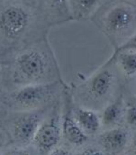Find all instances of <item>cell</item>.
Masks as SVG:
<instances>
[{
	"mask_svg": "<svg viewBox=\"0 0 136 155\" xmlns=\"http://www.w3.org/2000/svg\"><path fill=\"white\" fill-rule=\"evenodd\" d=\"M50 29L37 6L31 3L9 0L0 9V35L15 51L48 36Z\"/></svg>",
	"mask_w": 136,
	"mask_h": 155,
	"instance_id": "obj_1",
	"label": "cell"
},
{
	"mask_svg": "<svg viewBox=\"0 0 136 155\" xmlns=\"http://www.w3.org/2000/svg\"><path fill=\"white\" fill-rule=\"evenodd\" d=\"M11 76L18 87L61 81L48 36L16 51Z\"/></svg>",
	"mask_w": 136,
	"mask_h": 155,
	"instance_id": "obj_2",
	"label": "cell"
},
{
	"mask_svg": "<svg viewBox=\"0 0 136 155\" xmlns=\"http://www.w3.org/2000/svg\"><path fill=\"white\" fill-rule=\"evenodd\" d=\"M115 50L131 41L136 23V9L124 0H110L90 19Z\"/></svg>",
	"mask_w": 136,
	"mask_h": 155,
	"instance_id": "obj_3",
	"label": "cell"
},
{
	"mask_svg": "<svg viewBox=\"0 0 136 155\" xmlns=\"http://www.w3.org/2000/svg\"><path fill=\"white\" fill-rule=\"evenodd\" d=\"M62 81L18 87L8 96L10 104L22 109H33L51 102L62 92Z\"/></svg>",
	"mask_w": 136,
	"mask_h": 155,
	"instance_id": "obj_4",
	"label": "cell"
},
{
	"mask_svg": "<svg viewBox=\"0 0 136 155\" xmlns=\"http://www.w3.org/2000/svg\"><path fill=\"white\" fill-rule=\"evenodd\" d=\"M115 61L112 56L109 61L78 87V93L94 101L104 100L113 93L117 84Z\"/></svg>",
	"mask_w": 136,
	"mask_h": 155,
	"instance_id": "obj_5",
	"label": "cell"
},
{
	"mask_svg": "<svg viewBox=\"0 0 136 155\" xmlns=\"http://www.w3.org/2000/svg\"><path fill=\"white\" fill-rule=\"evenodd\" d=\"M36 3L50 28L73 20L70 0H36Z\"/></svg>",
	"mask_w": 136,
	"mask_h": 155,
	"instance_id": "obj_6",
	"label": "cell"
},
{
	"mask_svg": "<svg viewBox=\"0 0 136 155\" xmlns=\"http://www.w3.org/2000/svg\"><path fill=\"white\" fill-rule=\"evenodd\" d=\"M59 117H53L41 123L33 138V143L40 152H50L59 143L61 127Z\"/></svg>",
	"mask_w": 136,
	"mask_h": 155,
	"instance_id": "obj_7",
	"label": "cell"
},
{
	"mask_svg": "<svg viewBox=\"0 0 136 155\" xmlns=\"http://www.w3.org/2000/svg\"><path fill=\"white\" fill-rule=\"evenodd\" d=\"M40 115L37 113H27L13 121L11 127V136L19 144H29L40 125Z\"/></svg>",
	"mask_w": 136,
	"mask_h": 155,
	"instance_id": "obj_8",
	"label": "cell"
},
{
	"mask_svg": "<svg viewBox=\"0 0 136 155\" xmlns=\"http://www.w3.org/2000/svg\"><path fill=\"white\" fill-rule=\"evenodd\" d=\"M110 0H70L73 19L75 21L90 19L98 10Z\"/></svg>",
	"mask_w": 136,
	"mask_h": 155,
	"instance_id": "obj_9",
	"label": "cell"
},
{
	"mask_svg": "<svg viewBox=\"0 0 136 155\" xmlns=\"http://www.w3.org/2000/svg\"><path fill=\"white\" fill-rule=\"evenodd\" d=\"M127 131L121 128H114L102 133L99 137L100 143L107 152L115 153L121 150L128 142Z\"/></svg>",
	"mask_w": 136,
	"mask_h": 155,
	"instance_id": "obj_10",
	"label": "cell"
},
{
	"mask_svg": "<svg viewBox=\"0 0 136 155\" xmlns=\"http://www.w3.org/2000/svg\"><path fill=\"white\" fill-rule=\"evenodd\" d=\"M117 68L127 77L136 75V51L129 47L115 50L114 55Z\"/></svg>",
	"mask_w": 136,
	"mask_h": 155,
	"instance_id": "obj_11",
	"label": "cell"
},
{
	"mask_svg": "<svg viewBox=\"0 0 136 155\" xmlns=\"http://www.w3.org/2000/svg\"><path fill=\"white\" fill-rule=\"evenodd\" d=\"M62 130L64 138L74 145L81 146L88 141L86 133L69 115H66L63 118Z\"/></svg>",
	"mask_w": 136,
	"mask_h": 155,
	"instance_id": "obj_12",
	"label": "cell"
},
{
	"mask_svg": "<svg viewBox=\"0 0 136 155\" xmlns=\"http://www.w3.org/2000/svg\"><path fill=\"white\" fill-rule=\"evenodd\" d=\"M74 119L86 133H96L100 127V120L98 114L86 108H78L74 111Z\"/></svg>",
	"mask_w": 136,
	"mask_h": 155,
	"instance_id": "obj_13",
	"label": "cell"
},
{
	"mask_svg": "<svg viewBox=\"0 0 136 155\" xmlns=\"http://www.w3.org/2000/svg\"><path fill=\"white\" fill-rule=\"evenodd\" d=\"M122 109L119 100L108 105L103 112L102 123L104 125L111 126L118 123L121 117Z\"/></svg>",
	"mask_w": 136,
	"mask_h": 155,
	"instance_id": "obj_14",
	"label": "cell"
},
{
	"mask_svg": "<svg viewBox=\"0 0 136 155\" xmlns=\"http://www.w3.org/2000/svg\"><path fill=\"white\" fill-rule=\"evenodd\" d=\"M126 121L130 125L136 127V106L131 107L127 110Z\"/></svg>",
	"mask_w": 136,
	"mask_h": 155,
	"instance_id": "obj_15",
	"label": "cell"
},
{
	"mask_svg": "<svg viewBox=\"0 0 136 155\" xmlns=\"http://www.w3.org/2000/svg\"><path fill=\"white\" fill-rule=\"evenodd\" d=\"M78 155H105L102 151L93 147L86 148Z\"/></svg>",
	"mask_w": 136,
	"mask_h": 155,
	"instance_id": "obj_16",
	"label": "cell"
},
{
	"mask_svg": "<svg viewBox=\"0 0 136 155\" xmlns=\"http://www.w3.org/2000/svg\"><path fill=\"white\" fill-rule=\"evenodd\" d=\"M48 155H72L70 151L63 147H55L50 150Z\"/></svg>",
	"mask_w": 136,
	"mask_h": 155,
	"instance_id": "obj_17",
	"label": "cell"
},
{
	"mask_svg": "<svg viewBox=\"0 0 136 155\" xmlns=\"http://www.w3.org/2000/svg\"><path fill=\"white\" fill-rule=\"evenodd\" d=\"M1 155H30V154L23 149H13L2 153Z\"/></svg>",
	"mask_w": 136,
	"mask_h": 155,
	"instance_id": "obj_18",
	"label": "cell"
},
{
	"mask_svg": "<svg viewBox=\"0 0 136 155\" xmlns=\"http://www.w3.org/2000/svg\"><path fill=\"white\" fill-rule=\"evenodd\" d=\"M17 1H21V2H23L29 3H31V4H33L34 5L37 6L36 0H17Z\"/></svg>",
	"mask_w": 136,
	"mask_h": 155,
	"instance_id": "obj_19",
	"label": "cell"
},
{
	"mask_svg": "<svg viewBox=\"0 0 136 155\" xmlns=\"http://www.w3.org/2000/svg\"><path fill=\"white\" fill-rule=\"evenodd\" d=\"M3 147V141L2 139V137L0 135V155L2 154V149Z\"/></svg>",
	"mask_w": 136,
	"mask_h": 155,
	"instance_id": "obj_20",
	"label": "cell"
},
{
	"mask_svg": "<svg viewBox=\"0 0 136 155\" xmlns=\"http://www.w3.org/2000/svg\"><path fill=\"white\" fill-rule=\"evenodd\" d=\"M132 148H133V150H134V153L136 154V139L134 141L133 145H132Z\"/></svg>",
	"mask_w": 136,
	"mask_h": 155,
	"instance_id": "obj_21",
	"label": "cell"
},
{
	"mask_svg": "<svg viewBox=\"0 0 136 155\" xmlns=\"http://www.w3.org/2000/svg\"><path fill=\"white\" fill-rule=\"evenodd\" d=\"M124 1H125V2H129V3H130L131 2H134V1H136V0H124Z\"/></svg>",
	"mask_w": 136,
	"mask_h": 155,
	"instance_id": "obj_22",
	"label": "cell"
}]
</instances>
